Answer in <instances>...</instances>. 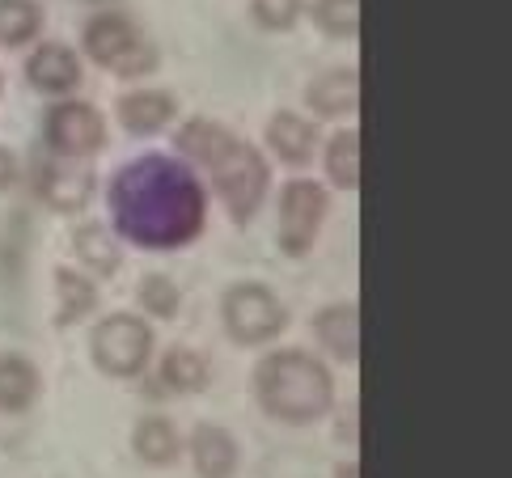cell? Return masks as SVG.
Here are the masks:
<instances>
[{
  "label": "cell",
  "instance_id": "44dd1931",
  "mask_svg": "<svg viewBox=\"0 0 512 478\" xmlns=\"http://www.w3.org/2000/svg\"><path fill=\"white\" fill-rule=\"evenodd\" d=\"M326 170H331L335 187L356 191L360 187V136L356 132H339L331 140V157H326Z\"/></svg>",
  "mask_w": 512,
  "mask_h": 478
},
{
  "label": "cell",
  "instance_id": "277c9868",
  "mask_svg": "<svg viewBox=\"0 0 512 478\" xmlns=\"http://www.w3.org/2000/svg\"><path fill=\"white\" fill-rule=\"evenodd\" d=\"M288 326V309L263 284H237L225 292V330L237 343H267Z\"/></svg>",
  "mask_w": 512,
  "mask_h": 478
},
{
  "label": "cell",
  "instance_id": "7a4b0ae2",
  "mask_svg": "<svg viewBox=\"0 0 512 478\" xmlns=\"http://www.w3.org/2000/svg\"><path fill=\"white\" fill-rule=\"evenodd\" d=\"M178 149L212 170V182H216V191H221V199L229 204L233 220L254 216V208L263 204V191H267V165L250 144H242L221 123L191 119L178 132Z\"/></svg>",
  "mask_w": 512,
  "mask_h": 478
},
{
  "label": "cell",
  "instance_id": "7c38bea8",
  "mask_svg": "<svg viewBox=\"0 0 512 478\" xmlns=\"http://www.w3.org/2000/svg\"><path fill=\"white\" fill-rule=\"evenodd\" d=\"M318 339L331 347L339 360H356L360 356V318H356V305H331L314 318Z\"/></svg>",
  "mask_w": 512,
  "mask_h": 478
},
{
  "label": "cell",
  "instance_id": "cb8c5ba5",
  "mask_svg": "<svg viewBox=\"0 0 512 478\" xmlns=\"http://www.w3.org/2000/svg\"><path fill=\"white\" fill-rule=\"evenodd\" d=\"M140 305L157 318H174L178 314V288L166 280V275H149V280L140 284Z\"/></svg>",
  "mask_w": 512,
  "mask_h": 478
},
{
  "label": "cell",
  "instance_id": "8992f818",
  "mask_svg": "<svg viewBox=\"0 0 512 478\" xmlns=\"http://www.w3.org/2000/svg\"><path fill=\"white\" fill-rule=\"evenodd\" d=\"M85 51L94 55L98 64L123 72V77H136V72H149L153 68V47L140 39L132 30V22L119 13H106V17H94L85 30Z\"/></svg>",
  "mask_w": 512,
  "mask_h": 478
},
{
  "label": "cell",
  "instance_id": "484cf974",
  "mask_svg": "<svg viewBox=\"0 0 512 478\" xmlns=\"http://www.w3.org/2000/svg\"><path fill=\"white\" fill-rule=\"evenodd\" d=\"M17 178V165H13V157L0 149V187H9V182Z\"/></svg>",
  "mask_w": 512,
  "mask_h": 478
},
{
  "label": "cell",
  "instance_id": "2e32d148",
  "mask_svg": "<svg viewBox=\"0 0 512 478\" xmlns=\"http://www.w3.org/2000/svg\"><path fill=\"white\" fill-rule=\"evenodd\" d=\"M356 98H360V77L352 68L326 72V77L309 85V102H314L322 115H347V110H356Z\"/></svg>",
  "mask_w": 512,
  "mask_h": 478
},
{
  "label": "cell",
  "instance_id": "8fae6325",
  "mask_svg": "<svg viewBox=\"0 0 512 478\" xmlns=\"http://www.w3.org/2000/svg\"><path fill=\"white\" fill-rule=\"evenodd\" d=\"M191 453H195L199 478H233V470H237V445L225 428L204 424L191 440Z\"/></svg>",
  "mask_w": 512,
  "mask_h": 478
},
{
  "label": "cell",
  "instance_id": "52a82bcc",
  "mask_svg": "<svg viewBox=\"0 0 512 478\" xmlns=\"http://www.w3.org/2000/svg\"><path fill=\"white\" fill-rule=\"evenodd\" d=\"M326 216V195L318 182H288L280 195V246L288 254H305L314 246Z\"/></svg>",
  "mask_w": 512,
  "mask_h": 478
},
{
  "label": "cell",
  "instance_id": "9c48e42d",
  "mask_svg": "<svg viewBox=\"0 0 512 478\" xmlns=\"http://www.w3.org/2000/svg\"><path fill=\"white\" fill-rule=\"evenodd\" d=\"M39 195H43V204H51L56 212L85 208L89 195H94V174L81 170V165L47 161V165H39Z\"/></svg>",
  "mask_w": 512,
  "mask_h": 478
},
{
  "label": "cell",
  "instance_id": "ba28073f",
  "mask_svg": "<svg viewBox=\"0 0 512 478\" xmlns=\"http://www.w3.org/2000/svg\"><path fill=\"white\" fill-rule=\"evenodd\" d=\"M102 115L94 106H85V102H64L51 110V119H47V140H51V149H56L60 157H85V153H94L98 144H102Z\"/></svg>",
  "mask_w": 512,
  "mask_h": 478
},
{
  "label": "cell",
  "instance_id": "7402d4cb",
  "mask_svg": "<svg viewBox=\"0 0 512 478\" xmlns=\"http://www.w3.org/2000/svg\"><path fill=\"white\" fill-rule=\"evenodd\" d=\"M56 288H60V322H81L89 309L98 305L94 284L81 280L77 271H60L56 275Z\"/></svg>",
  "mask_w": 512,
  "mask_h": 478
},
{
  "label": "cell",
  "instance_id": "ac0fdd59",
  "mask_svg": "<svg viewBox=\"0 0 512 478\" xmlns=\"http://www.w3.org/2000/svg\"><path fill=\"white\" fill-rule=\"evenodd\" d=\"M182 449V440H178V428L170 424V419H140L136 424V453L144 457L149 466H170L174 457Z\"/></svg>",
  "mask_w": 512,
  "mask_h": 478
},
{
  "label": "cell",
  "instance_id": "d4e9b609",
  "mask_svg": "<svg viewBox=\"0 0 512 478\" xmlns=\"http://www.w3.org/2000/svg\"><path fill=\"white\" fill-rule=\"evenodd\" d=\"M297 13H301V0H254V17H259L263 26L271 30H284L297 22Z\"/></svg>",
  "mask_w": 512,
  "mask_h": 478
},
{
  "label": "cell",
  "instance_id": "6da1fadb",
  "mask_svg": "<svg viewBox=\"0 0 512 478\" xmlns=\"http://www.w3.org/2000/svg\"><path fill=\"white\" fill-rule=\"evenodd\" d=\"M204 187L191 170L170 157H140L119 170L111 187L115 229L136 246L174 250L187 246L204 229Z\"/></svg>",
  "mask_w": 512,
  "mask_h": 478
},
{
  "label": "cell",
  "instance_id": "4fadbf2b",
  "mask_svg": "<svg viewBox=\"0 0 512 478\" xmlns=\"http://www.w3.org/2000/svg\"><path fill=\"white\" fill-rule=\"evenodd\" d=\"M39 398V373L26 356H0V411H26Z\"/></svg>",
  "mask_w": 512,
  "mask_h": 478
},
{
  "label": "cell",
  "instance_id": "9a60e30c",
  "mask_svg": "<svg viewBox=\"0 0 512 478\" xmlns=\"http://www.w3.org/2000/svg\"><path fill=\"white\" fill-rule=\"evenodd\" d=\"M267 140H271V149H276L284 161L301 165V161H309V153H314L318 132L305 119H297V115H276V119H271V127H267Z\"/></svg>",
  "mask_w": 512,
  "mask_h": 478
},
{
  "label": "cell",
  "instance_id": "30bf717a",
  "mask_svg": "<svg viewBox=\"0 0 512 478\" xmlns=\"http://www.w3.org/2000/svg\"><path fill=\"white\" fill-rule=\"evenodd\" d=\"M30 81L39 85L43 94H68V89H77V81H81V64L68 47L47 43L30 55Z\"/></svg>",
  "mask_w": 512,
  "mask_h": 478
},
{
  "label": "cell",
  "instance_id": "5bb4252c",
  "mask_svg": "<svg viewBox=\"0 0 512 478\" xmlns=\"http://www.w3.org/2000/svg\"><path fill=\"white\" fill-rule=\"evenodd\" d=\"M208 377H212L208 360L199 356V352H191V347H174V352L161 360V385H166V390H174V394H195V390H204Z\"/></svg>",
  "mask_w": 512,
  "mask_h": 478
},
{
  "label": "cell",
  "instance_id": "5b68a950",
  "mask_svg": "<svg viewBox=\"0 0 512 478\" xmlns=\"http://www.w3.org/2000/svg\"><path fill=\"white\" fill-rule=\"evenodd\" d=\"M153 352V330L136 314H115L94 330V360L111 377H136Z\"/></svg>",
  "mask_w": 512,
  "mask_h": 478
},
{
  "label": "cell",
  "instance_id": "e0dca14e",
  "mask_svg": "<svg viewBox=\"0 0 512 478\" xmlns=\"http://www.w3.org/2000/svg\"><path fill=\"white\" fill-rule=\"evenodd\" d=\"M119 119L127 132H157L174 119V102L170 94H127L119 102Z\"/></svg>",
  "mask_w": 512,
  "mask_h": 478
},
{
  "label": "cell",
  "instance_id": "603a6c76",
  "mask_svg": "<svg viewBox=\"0 0 512 478\" xmlns=\"http://www.w3.org/2000/svg\"><path fill=\"white\" fill-rule=\"evenodd\" d=\"M318 26L335 39H352L360 26V0H318Z\"/></svg>",
  "mask_w": 512,
  "mask_h": 478
},
{
  "label": "cell",
  "instance_id": "3957f363",
  "mask_svg": "<svg viewBox=\"0 0 512 478\" xmlns=\"http://www.w3.org/2000/svg\"><path fill=\"white\" fill-rule=\"evenodd\" d=\"M254 390H259V402L267 407V415L284 419V424H314L335 402L331 373L309 352L267 356L259 369H254Z\"/></svg>",
  "mask_w": 512,
  "mask_h": 478
},
{
  "label": "cell",
  "instance_id": "d6986e66",
  "mask_svg": "<svg viewBox=\"0 0 512 478\" xmlns=\"http://www.w3.org/2000/svg\"><path fill=\"white\" fill-rule=\"evenodd\" d=\"M72 246H77V259H81L89 271L115 275V267H119V242H115V237L106 233L102 225H85V229H77Z\"/></svg>",
  "mask_w": 512,
  "mask_h": 478
},
{
  "label": "cell",
  "instance_id": "ffe728a7",
  "mask_svg": "<svg viewBox=\"0 0 512 478\" xmlns=\"http://www.w3.org/2000/svg\"><path fill=\"white\" fill-rule=\"evenodd\" d=\"M39 9L30 0H0V43L5 47H22L26 39L39 34Z\"/></svg>",
  "mask_w": 512,
  "mask_h": 478
},
{
  "label": "cell",
  "instance_id": "4316f807",
  "mask_svg": "<svg viewBox=\"0 0 512 478\" xmlns=\"http://www.w3.org/2000/svg\"><path fill=\"white\" fill-rule=\"evenodd\" d=\"M356 474H360L356 462H352V466H339V478H356Z\"/></svg>",
  "mask_w": 512,
  "mask_h": 478
}]
</instances>
